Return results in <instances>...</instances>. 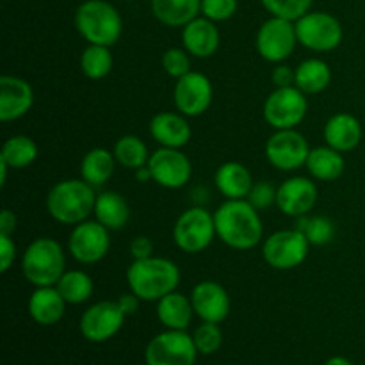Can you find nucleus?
Listing matches in <instances>:
<instances>
[{
  "label": "nucleus",
  "instance_id": "nucleus-39",
  "mask_svg": "<svg viewBox=\"0 0 365 365\" xmlns=\"http://www.w3.org/2000/svg\"><path fill=\"white\" fill-rule=\"evenodd\" d=\"M237 0H202V16L212 21H227L237 13Z\"/></svg>",
  "mask_w": 365,
  "mask_h": 365
},
{
  "label": "nucleus",
  "instance_id": "nucleus-10",
  "mask_svg": "<svg viewBox=\"0 0 365 365\" xmlns=\"http://www.w3.org/2000/svg\"><path fill=\"white\" fill-rule=\"evenodd\" d=\"M296 45H298L296 24L285 18L269 16L257 31L255 48L267 63H285L294 53Z\"/></svg>",
  "mask_w": 365,
  "mask_h": 365
},
{
  "label": "nucleus",
  "instance_id": "nucleus-27",
  "mask_svg": "<svg viewBox=\"0 0 365 365\" xmlns=\"http://www.w3.org/2000/svg\"><path fill=\"white\" fill-rule=\"evenodd\" d=\"M192 309L191 298L173 291L157 302V317L168 330H185L191 324Z\"/></svg>",
  "mask_w": 365,
  "mask_h": 365
},
{
  "label": "nucleus",
  "instance_id": "nucleus-47",
  "mask_svg": "<svg viewBox=\"0 0 365 365\" xmlns=\"http://www.w3.org/2000/svg\"><path fill=\"white\" fill-rule=\"evenodd\" d=\"M324 365H353L349 362L348 359H344V356H331L330 360H327V364Z\"/></svg>",
  "mask_w": 365,
  "mask_h": 365
},
{
  "label": "nucleus",
  "instance_id": "nucleus-12",
  "mask_svg": "<svg viewBox=\"0 0 365 365\" xmlns=\"http://www.w3.org/2000/svg\"><path fill=\"white\" fill-rule=\"evenodd\" d=\"M195 341L185 330H168L155 335L146 346V365H195Z\"/></svg>",
  "mask_w": 365,
  "mask_h": 365
},
{
  "label": "nucleus",
  "instance_id": "nucleus-38",
  "mask_svg": "<svg viewBox=\"0 0 365 365\" xmlns=\"http://www.w3.org/2000/svg\"><path fill=\"white\" fill-rule=\"evenodd\" d=\"M163 70L166 71V75H170L171 78L178 81L180 77L187 75L191 71V53L182 46H173V48H168L163 53Z\"/></svg>",
  "mask_w": 365,
  "mask_h": 365
},
{
  "label": "nucleus",
  "instance_id": "nucleus-24",
  "mask_svg": "<svg viewBox=\"0 0 365 365\" xmlns=\"http://www.w3.org/2000/svg\"><path fill=\"white\" fill-rule=\"evenodd\" d=\"M66 305V299L61 296L56 285L36 287L29 298V314L41 327H52L63 319Z\"/></svg>",
  "mask_w": 365,
  "mask_h": 365
},
{
  "label": "nucleus",
  "instance_id": "nucleus-40",
  "mask_svg": "<svg viewBox=\"0 0 365 365\" xmlns=\"http://www.w3.org/2000/svg\"><path fill=\"white\" fill-rule=\"evenodd\" d=\"M277 191L278 187H274L269 182H257V184H253L252 191H250L248 198L246 200H248L259 212H262V210H267L269 207L277 205Z\"/></svg>",
  "mask_w": 365,
  "mask_h": 365
},
{
  "label": "nucleus",
  "instance_id": "nucleus-46",
  "mask_svg": "<svg viewBox=\"0 0 365 365\" xmlns=\"http://www.w3.org/2000/svg\"><path fill=\"white\" fill-rule=\"evenodd\" d=\"M135 180L138 182H153L152 171H150L148 164L143 168H139V170H135Z\"/></svg>",
  "mask_w": 365,
  "mask_h": 365
},
{
  "label": "nucleus",
  "instance_id": "nucleus-21",
  "mask_svg": "<svg viewBox=\"0 0 365 365\" xmlns=\"http://www.w3.org/2000/svg\"><path fill=\"white\" fill-rule=\"evenodd\" d=\"M221 43L220 29L216 21L198 16L182 27V46L198 59H209L217 52Z\"/></svg>",
  "mask_w": 365,
  "mask_h": 365
},
{
  "label": "nucleus",
  "instance_id": "nucleus-25",
  "mask_svg": "<svg viewBox=\"0 0 365 365\" xmlns=\"http://www.w3.org/2000/svg\"><path fill=\"white\" fill-rule=\"evenodd\" d=\"M152 14L166 27H185L202 14V0H150Z\"/></svg>",
  "mask_w": 365,
  "mask_h": 365
},
{
  "label": "nucleus",
  "instance_id": "nucleus-35",
  "mask_svg": "<svg viewBox=\"0 0 365 365\" xmlns=\"http://www.w3.org/2000/svg\"><path fill=\"white\" fill-rule=\"evenodd\" d=\"M296 228L307 235L312 246H324L335 239V225L327 216H302Z\"/></svg>",
  "mask_w": 365,
  "mask_h": 365
},
{
  "label": "nucleus",
  "instance_id": "nucleus-13",
  "mask_svg": "<svg viewBox=\"0 0 365 365\" xmlns=\"http://www.w3.org/2000/svg\"><path fill=\"white\" fill-rule=\"evenodd\" d=\"M309 141L302 132L296 128L289 130H274L273 135L266 141V153L267 163L278 171H296L307 164L310 153Z\"/></svg>",
  "mask_w": 365,
  "mask_h": 365
},
{
  "label": "nucleus",
  "instance_id": "nucleus-36",
  "mask_svg": "<svg viewBox=\"0 0 365 365\" xmlns=\"http://www.w3.org/2000/svg\"><path fill=\"white\" fill-rule=\"evenodd\" d=\"M264 9L271 14V16L285 18V20L296 21L312 11L314 0H260Z\"/></svg>",
  "mask_w": 365,
  "mask_h": 365
},
{
  "label": "nucleus",
  "instance_id": "nucleus-23",
  "mask_svg": "<svg viewBox=\"0 0 365 365\" xmlns=\"http://www.w3.org/2000/svg\"><path fill=\"white\" fill-rule=\"evenodd\" d=\"M214 184L217 191L225 196V200H246L255 182L245 164L237 160H228L216 170Z\"/></svg>",
  "mask_w": 365,
  "mask_h": 365
},
{
  "label": "nucleus",
  "instance_id": "nucleus-32",
  "mask_svg": "<svg viewBox=\"0 0 365 365\" xmlns=\"http://www.w3.org/2000/svg\"><path fill=\"white\" fill-rule=\"evenodd\" d=\"M38 159V145L32 138L24 134L13 135L7 139L0 152V160L11 170H24Z\"/></svg>",
  "mask_w": 365,
  "mask_h": 365
},
{
  "label": "nucleus",
  "instance_id": "nucleus-8",
  "mask_svg": "<svg viewBox=\"0 0 365 365\" xmlns=\"http://www.w3.org/2000/svg\"><path fill=\"white\" fill-rule=\"evenodd\" d=\"M216 235L214 214L203 207H191L177 217L173 225V241L185 253H202L212 245Z\"/></svg>",
  "mask_w": 365,
  "mask_h": 365
},
{
  "label": "nucleus",
  "instance_id": "nucleus-41",
  "mask_svg": "<svg viewBox=\"0 0 365 365\" xmlns=\"http://www.w3.org/2000/svg\"><path fill=\"white\" fill-rule=\"evenodd\" d=\"M16 260V245L13 235H0V271L7 273Z\"/></svg>",
  "mask_w": 365,
  "mask_h": 365
},
{
  "label": "nucleus",
  "instance_id": "nucleus-45",
  "mask_svg": "<svg viewBox=\"0 0 365 365\" xmlns=\"http://www.w3.org/2000/svg\"><path fill=\"white\" fill-rule=\"evenodd\" d=\"M116 302L118 305L121 307V310L125 312V316H132V314H135L138 312L139 305H141V299H139L132 291L127 292V294H121Z\"/></svg>",
  "mask_w": 365,
  "mask_h": 365
},
{
  "label": "nucleus",
  "instance_id": "nucleus-33",
  "mask_svg": "<svg viewBox=\"0 0 365 365\" xmlns=\"http://www.w3.org/2000/svg\"><path fill=\"white\" fill-rule=\"evenodd\" d=\"M78 66L84 77L89 81H102L113 71L114 57L110 53V46L88 45L81 53Z\"/></svg>",
  "mask_w": 365,
  "mask_h": 365
},
{
  "label": "nucleus",
  "instance_id": "nucleus-6",
  "mask_svg": "<svg viewBox=\"0 0 365 365\" xmlns=\"http://www.w3.org/2000/svg\"><path fill=\"white\" fill-rule=\"evenodd\" d=\"M307 235L298 228H285L267 235L262 241V257L267 266L278 271H291L302 266L310 252Z\"/></svg>",
  "mask_w": 365,
  "mask_h": 365
},
{
  "label": "nucleus",
  "instance_id": "nucleus-16",
  "mask_svg": "<svg viewBox=\"0 0 365 365\" xmlns=\"http://www.w3.org/2000/svg\"><path fill=\"white\" fill-rule=\"evenodd\" d=\"M125 312L118 302L103 299V302L95 303L86 312L82 314L81 328L82 337L91 342H106L113 339L118 331L121 330L125 323Z\"/></svg>",
  "mask_w": 365,
  "mask_h": 365
},
{
  "label": "nucleus",
  "instance_id": "nucleus-7",
  "mask_svg": "<svg viewBox=\"0 0 365 365\" xmlns=\"http://www.w3.org/2000/svg\"><path fill=\"white\" fill-rule=\"evenodd\" d=\"M294 24L298 43L312 52H331L344 38V29L339 18L324 11H309Z\"/></svg>",
  "mask_w": 365,
  "mask_h": 365
},
{
  "label": "nucleus",
  "instance_id": "nucleus-14",
  "mask_svg": "<svg viewBox=\"0 0 365 365\" xmlns=\"http://www.w3.org/2000/svg\"><path fill=\"white\" fill-rule=\"evenodd\" d=\"M214 100L210 78L202 71H189L175 82L173 102L178 113L187 118H198L207 113Z\"/></svg>",
  "mask_w": 365,
  "mask_h": 365
},
{
  "label": "nucleus",
  "instance_id": "nucleus-4",
  "mask_svg": "<svg viewBox=\"0 0 365 365\" xmlns=\"http://www.w3.org/2000/svg\"><path fill=\"white\" fill-rule=\"evenodd\" d=\"M73 24L88 45L113 46L123 34V18L107 0H86L77 7Z\"/></svg>",
  "mask_w": 365,
  "mask_h": 365
},
{
  "label": "nucleus",
  "instance_id": "nucleus-43",
  "mask_svg": "<svg viewBox=\"0 0 365 365\" xmlns=\"http://www.w3.org/2000/svg\"><path fill=\"white\" fill-rule=\"evenodd\" d=\"M130 255L134 260H143V259H150L153 257V241L146 235H139V237H134L130 241Z\"/></svg>",
  "mask_w": 365,
  "mask_h": 365
},
{
  "label": "nucleus",
  "instance_id": "nucleus-18",
  "mask_svg": "<svg viewBox=\"0 0 365 365\" xmlns=\"http://www.w3.org/2000/svg\"><path fill=\"white\" fill-rule=\"evenodd\" d=\"M195 314L205 323H223L230 314V296L227 289L214 280H203L191 291Z\"/></svg>",
  "mask_w": 365,
  "mask_h": 365
},
{
  "label": "nucleus",
  "instance_id": "nucleus-42",
  "mask_svg": "<svg viewBox=\"0 0 365 365\" xmlns=\"http://www.w3.org/2000/svg\"><path fill=\"white\" fill-rule=\"evenodd\" d=\"M271 81L277 88H289V86L296 84V68L287 66V64L280 63L273 68L271 71Z\"/></svg>",
  "mask_w": 365,
  "mask_h": 365
},
{
  "label": "nucleus",
  "instance_id": "nucleus-17",
  "mask_svg": "<svg viewBox=\"0 0 365 365\" xmlns=\"http://www.w3.org/2000/svg\"><path fill=\"white\" fill-rule=\"evenodd\" d=\"M317 203V185L309 177H291L278 185L277 207L289 217L309 216Z\"/></svg>",
  "mask_w": 365,
  "mask_h": 365
},
{
  "label": "nucleus",
  "instance_id": "nucleus-1",
  "mask_svg": "<svg viewBox=\"0 0 365 365\" xmlns=\"http://www.w3.org/2000/svg\"><path fill=\"white\" fill-rule=\"evenodd\" d=\"M216 235L228 248L246 252L264 241L260 212L248 200H225L214 212Z\"/></svg>",
  "mask_w": 365,
  "mask_h": 365
},
{
  "label": "nucleus",
  "instance_id": "nucleus-9",
  "mask_svg": "<svg viewBox=\"0 0 365 365\" xmlns=\"http://www.w3.org/2000/svg\"><path fill=\"white\" fill-rule=\"evenodd\" d=\"M307 110H309V100L305 93L299 91L296 86L277 88L267 95L262 107L264 120L274 130L296 128L305 120Z\"/></svg>",
  "mask_w": 365,
  "mask_h": 365
},
{
  "label": "nucleus",
  "instance_id": "nucleus-22",
  "mask_svg": "<svg viewBox=\"0 0 365 365\" xmlns=\"http://www.w3.org/2000/svg\"><path fill=\"white\" fill-rule=\"evenodd\" d=\"M323 138L330 148L341 153L353 152L362 143L364 128L356 116L349 113H337L324 123Z\"/></svg>",
  "mask_w": 365,
  "mask_h": 365
},
{
  "label": "nucleus",
  "instance_id": "nucleus-3",
  "mask_svg": "<svg viewBox=\"0 0 365 365\" xmlns=\"http://www.w3.org/2000/svg\"><path fill=\"white\" fill-rule=\"evenodd\" d=\"M96 192L82 178H68L53 185L46 195V210L61 225H78L95 210Z\"/></svg>",
  "mask_w": 365,
  "mask_h": 365
},
{
  "label": "nucleus",
  "instance_id": "nucleus-34",
  "mask_svg": "<svg viewBox=\"0 0 365 365\" xmlns=\"http://www.w3.org/2000/svg\"><path fill=\"white\" fill-rule=\"evenodd\" d=\"M113 153L116 157V163L128 170H139L146 166L150 159V152L146 148L145 141L134 134L121 135L113 146Z\"/></svg>",
  "mask_w": 365,
  "mask_h": 365
},
{
  "label": "nucleus",
  "instance_id": "nucleus-44",
  "mask_svg": "<svg viewBox=\"0 0 365 365\" xmlns=\"http://www.w3.org/2000/svg\"><path fill=\"white\" fill-rule=\"evenodd\" d=\"M16 214L9 209H4L0 214V235H13L16 232Z\"/></svg>",
  "mask_w": 365,
  "mask_h": 365
},
{
  "label": "nucleus",
  "instance_id": "nucleus-37",
  "mask_svg": "<svg viewBox=\"0 0 365 365\" xmlns=\"http://www.w3.org/2000/svg\"><path fill=\"white\" fill-rule=\"evenodd\" d=\"M192 341H195L196 349L202 355H212L223 344V334H221L220 327L216 323H205L203 321L192 334Z\"/></svg>",
  "mask_w": 365,
  "mask_h": 365
},
{
  "label": "nucleus",
  "instance_id": "nucleus-30",
  "mask_svg": "<svg viewBox=\"0 0 365 365\" xmlns=\"http://www.w3.org/2000/svg\"><path fill=\"white\" fill-rule=\"evenodd\" d=\"M116 157L107 148H91L81 160V178L93 187L106 185L113 178Z\"/></svg>",
  "mask_w": 365,
  "mask_h": 365
},
{
  "label": "nucleus",
  "instance_id": "nucleus-19",
  "mask_svg": "<svg viewBox=\"0 0 365 365\" xmlns=\"http://www.w3.org/2000/svg\"><path fill=\"white\" fill-rule=\"evenodd\" d=\"M34 103V89L16 75L0 77V120L4 123L24 118Z\"/></svg>",
  "mask_w": 365,
  "mask_h": 365
},
{
  "label": "nucleus",
  "instance_id": "nucleus-20",
  "mask_svg": "<svg viewBox=\"0 0 365 365\" xmlns=\"http://www.w3.org/2000/svg\"><path fill=\"white\" fill-rule=\"evenodd\" d=\"M148 132L153 141L164 148H184L191 141V125H189L187 116L182 113H173V110H163L157 113L150 120Z\"/></svg>",
  "mask_w": 365,
  "mask_h": 365
},
{
  "label": "nucleus",
  "instance_id": "nucleus-2",
  "mask_svg": "<svg viewBox=\"0 0 365 365\" xmlns=\"http://www.w3.org/2000/svg\"><path fill=\"white\" fill-rule=\"evenodd\" d=\"M128 289L141 302H159L170 292L177 291L180 284V269L166 257H150L134 260L127 269Z\"/></svg>",
  "mask_w": 365,
  "mask_h": 365
},
{
  "label": "nucleus",
  "instance_id": "nucleus-5",
  "mask_svg": "<svg viewBox=\"0 0 365 365\" xmlns=\"http://www.w3.org/2000/svg\"><path fill=\"white\" fill-rule=\"evenodd\" d=\"M21 274L34 287H50L66 271V253L52 237H38L25 248L20 260Z\"/></svg>",
  "mask_w": 365,
  "mask_h": 365
},
{
  "label": "nucleus",
  "instance_id": "nucleus-29",
  "mask_svg": "<svg viewBox=\"0 0 365 365\" xmlns=\"http://www.w3.org/2000/svg\"><path fill=\"white\" fill-rule=\"evenodd\" d=\"M331 70L327 61L310 57L296 66V88L305 95H319L330 86Z\"/></svg>",
  "mask_w": 365,
  "mask_h": 365
},
{
  "label": "nucleus",
  "instance_id": "nucleus-11",
  "mask_svg": "<svg viewBox=\"0 0 365 365\" xmlns=\"http://www.w3.org/2000/svg\"><path fill=\"white\" fill-rule=\"evenodd\" d=\"M110 250V230L98 221L86 220L73 225L68 237V253L78 264L91 266L107 257Z\"/></svg>",
  "mask_w": 365,
  "mask_h": 365
},
{
  "label": "nucleus",
  "instance_id": "nucleus-26",
  "mask_svg": "<svg viewBox=\"0 0 365 365\" xmlns=\"http://www.w3.org/2000/svg\"><path fill=\"white\" fill-rule=\"evenodd\" d=\"M93 216L103 227L113 230H121L130 220V207L127 200L116 191H103L96 195Z\"/></svg>",
  "mask_w": 365,
  "mask_h": 365
},
{
  "label": "nucleus",
  "instance_id": "nucleus-31",
  "mask_svg": "<svg viewBox=\"0 0 365 365\" xmlns=\"http://www.w3.org/2000/svg\"><path fill=\"white\" fill-rule=\"evenodd\" d=\"M57 291L61 292L68 305H82L88 302L95 291L93 278L82 269H70L64 271L63 277L56 284Z\"/></svg>",
  "mask_w": 365,
  "mask_h": 365
},
{
  "label": "nucleus",
  "instance_id": "nucleus-15",
  "mask_svg": "<svg viewBox=\"0 0 365 365\" xmlns=\"http://www.w3.org/2000/svg\"><path fill=\"white\" fill-rule=\"evenodd\" d=\"M148 168L153 182L164 189H182L192 175V164L180 148H157L150 153Z\"/></svg>",
  "mask_w": 365,
  "mask_h": 365
},
{
  "label": "nucleus",
  "instance_id": "nucleus-28",
  "mask_svg": "<svg viewBox=\"0 0 365 365\" xmlns=\"http://www.w3.org/2000/svg\"><path fill=\"white\" fill-rule=\"evenodd\" d=\"M305 168L314 180L334 182L344 173L346 160L341 152L324 145L310 150Z\"/></svg>",
  "mask_w": 365,
  "mask_h": 365
}]
</instances>
